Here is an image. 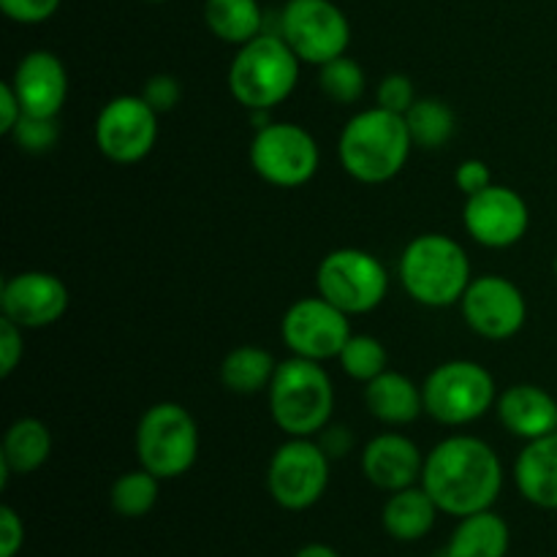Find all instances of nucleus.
I'll use <instances>...</instances> for the list:
<instances>
[{
    "label": "nucleus",
    "instance_id": "ea45409f",
    "mask_svg": "<svg viewBox=\"0 0 557 557\" xmlns=\"http://www.w3.org/2000/svg\"><path fill=\"white\" fill-rule=\"evenodd\" d=\"M147 3H169V0H147Z\"/></svg>",
    "mask_w": 557,
    "mask_h": 557
},
{
    "label": "nucleus",
    "instance_id": "cd10ccee",
    "mask_svg": "<svg viewBox=\"0 0 557 557\" xmlns=\"http://www.w3.org/2000/svg\"><path fill=\"white\" fill-rule=\"evenodd\" d=\"M158 495H161V479L139 466L136 471H125L123 476L114 479L112 490H109V504H112L114 515L125 517V520H139L156 509Z\"/></svg>",
    "mask_w": 557,
    "mask_h": 557
},
{
    "label": "nucleus",
    "instance_id": "a19ab883",
    "mask_svg": "<svg viewBox=\"0 0 557 557\" xmlns=\"http://www.w3.org/2000/svg\"><path fill=\"white\" fill-rule=\"evenodd\" d=\"M555 277H557V256H555Z\"/></svg>",
    "mask_w": 557,
    "mask_h": 557
},
{
    "label": "nucleus",
    "instance_id": "bb28decb",
    "mask_svg": "<svg viewBox=\"0 0 557 557\" xmlns=\"http://www.w3.org/2000/svg\"><path fill=\"white\" fill-rule=\"evenodd\" d=\"M403 117H406L413 147L419 150H441L449 145L457 131L455 112L441 98H417V103Z\"/></svg>",
    "mask_w": 557,
    "mask_h": 557
},
{
    "label": "nucleus",
    "instance_id": "b1692460",
    "mask_svg": "<svg viewBox=\"0 0 557 557\" xmlns=\"http://www.w3.org/2000/svg\"><path fill=\"white\" fill-rule=\"evenodd\" d=\"M52 457V433L47 424L36 417H22L5 430L3 446H0V462L14 476H27L44 468Z\"/></svg>",
    "mask_w": 557,
    "mask_h": 557
},
{
    "label": "nucleus",
    "instance_id": "412c9836",
    "mask_svg": "<svg viewBox=\"0 0 557 557\" xmlns=\"http://www.w3.org/2000/svg\"><path fill=\"white\" fill-rule=\"evenodd\" d=\"M364 406L381 424L406 428L424 413L422 386L413 384L406 373L386 370L379 379L364 384Z\"/></svg>",
    "mask_w": 557,
    "mask_h": 557
},
{
    "label": "nucleus",
    "instance_id": "473e14b6",
    "mask_svg": "<svg viewBox=\"0 0 557 557\" xmlns=\"http://www.w3.org/2000/svg\"><path fill=\"white\" fill-rule=\"evenodd\" d=\"M63 0H0V9L16 25H41L58 14Z\"/></svg>",
    "mask_w": 557,
    "mask_h": 557
},
{
    "label": "nucleus",
    "instance_id": "393cba45",
    "mask_svg": "<svg viewBox=\"0 0 557 557\" xmlns=\"http://www.w3.org/2000/svg\"><path fill=\"white\" fill-rule=\"evenodd\" d=\"M205 22L218 41L232 47H243L264 33L259 0H205Z\"/></svg>",
    "mask_w": 557,
    "mask_h": 557
},
{
    "label": "nucleus",
    "instance_id": "7ed1b4c3",
    "mask_svg": "<svg viewBox=\"0 0 557 557\" xmlns=\"http://www.w3.org/2000/svg\"><path fill=\"white\" fill-rule=\"evenodd\" d=\"M397 275L413 302L433 310L460 305L462 294L473 281L466 248L441 232L413 237L400 253Z\"/></svg>",
    "mask_w": 557,
    "mask_h": 557
},
{
    "label": "nucleus",
    "instance_id": "a211bd4d",
    "mask_svg": "<svg viewBox=\"0 0 557 557\" xmlns=\"http://www.w3.org/2000/svg\"><path fill=\"white\" fill-rule=\"evenodd\" d=\"M359 468L375 490L397 493L422 482L424 455L408 435L381 433L364 444Z\"/></svg>",
    "mask_w": 557,
    "mask_h": 557
},
{
    "label": "nucleus",
    "instance_id": "20e7f679",
    "mask_svg": "<svg viewBox=\"0 0 557 557\" xmlns=\"http://www.w3.org/2000/svg\"><path fill=\"white\" fill-rule=\"evenodd\" d=\"M272 422L288 438H315L324 433L335 413V384L321 362L288 357L267 389Z\"/></svg>",
    "mask_w": 557,
    "mask_h": 557
},
{
    "label": "nucleus",
    "instance_id": "f03ea898",
    "mask_svg": "<svg viewBox=\"0 0 557 557\" xmlns=\"http://www.w3.org/2000/svg\"><path fill=\"white\" fill-rule=\"evenodd\" d=\"M413 139L403 114L370 107L348 117L337 139V158L348 177L364 185H384L406 169Z\"/></svg>",
    "mask_w": 557,
    "mask_h": 557
},
{
    "label": "nucleus",
    "instance_id": "0eeeda50",
    "mask_svg": "<svg viewBox=\"0 0 557 557\" xmlns=\"http://www.w3.org/2000/svg\"><path fill=\"white\" fill-rule=\"evenodd\" d=\"M424 413L444 428H462L487 417L498 403L493 373L473 359L438 364L422 384Z\"/></svg>",
    "mask_w": 557,
    "mask_h": 557
},
{
    "label": "nucleus",
    "instance_id": "5701e85b",
    "mask_svg": "<svg viewBox=\"0 0 557 557\" xmlns=\"http://www.w3.org/2000/svg\"><path fill=\"white\" fill-rule=\"evenodd\" d=\"M511 549L509 522L498 511H476L457 520L444 557H506Z\"/></svg>",
    "mask_w": 557,
    "mask_h": 557
},
{
    "label": "nucleus",
    "instance_id": "7c9ffc66",
    "mask_svg": "<svg viewBox=\"0 0 557 557\" xmlns=\"http://www.w3.org/2000/svg\"><path fill=\"white\" fill-rule=\"evenodd\" d=\"M9 139L14 141L22 152H30V156H44V152L52 150L60 139L58 117H36V114H22V120L16 123V128L11 131Z\"/></svg>",
    "mask_w": 557,
    "mask_h": 557
},
{
    "label": "nucleus",
    "instance_id": "e433bc0d",
    "mask_svg": "<svg viewBox=\"0 0 557 557\" xmlns=\"http://www.w3.org/2000/svg\"><path fill=\"white\" fill-rule=\"evenodd\" d=\"M455 185L462 190V194H466V199H468V196L479 194V190H484L493 185V172H490L487 163L479 161V158H466V161L457 166Z\"/></svg>",
    "mask_w": 557,
    "mask_h": 557
},
{
    "label": "nucleus",
    "instance_id": "f257e3e1",
    "mask_svg": "<svg viewBox=\"0 0 557 557\" xmlns=\"http://www.w3.org/2000/svg\"><path fill=\"white\" fill-rule=\"evenodd\" d=\"M422 484L441 515L468 517L493 509L504 490V462L476 435H449L424 455Z\"/></svg>",
    "mask_w": 557,
    "mask_h": 557
},
{
    "label": "nucleus",
    "instance_id": "dca6fc26",
    "mask_svg": "<svg viewBox=\"0 0 557 557\" xmlns=\"http://www.w3.org/2000/svg\"><path fill=\"white\" fill-rule=\"evenodd\" d=\"M71 305L69 286L44 270L16 272L0 288V310L22 330H44L58 324Z\"/></svg>",
    "mask_w": 557,
    "mask_h": 557
},
{
    "label": "nucleus",
    "instance_id": "39448f33",
    "mask_svg": "<svg viewBox=\"0 0 557 557\" xmlns=\"http://www.w3.org/2000/svg\"><path fill=\"white\" fill-rule=\"evenodd\" d=\"M299 69L302 60L281 33H261L237 47L226 76L228 92L248 112H272L297 90Z\"/></svg>",
    "mask_w": 557,
    "mask_h": 557
},
{
    "label": "nucleus",
    "instance_id": "423d86ee",
    "mask_svg": "<svg viewBox=\"0 0 557 557\" xmlns=\"http://www.w3.org/2000/svg\"><path fill=\"white\" fill-rule=\"evenodd\" d=\"M136 457L161 482L180 479L199 460V424L180 403H156L136 424Z\"/></svg>",
    "mask_w": 557,
    "mask_h": 557
},
{
    "label": "nucleus",
    "instance_id": "9b49d317",
    "mask_svg": "<svg viewBox=\"0 0 557 557\" xmlns=\"http://www.w3.org/2000/svg\"><path fill=\"white\" fill-rule=\"evenodd\" d=\"M281 36L302 63L319 69L348 52L351 22L332 0H288L281 11Z\"/></svg>",
    "mask_w": 557,
    "mask_h": 557
},
{
    "label": "nucleus",
    "instance_id": "aec40b11",
    "mask_svg": "<svg viewBox=\"0 0 557 557\" xmlns=\"http://www.w3.org/2000/svg\"><path fill=\"white\" fill-rule=\"evenodd\" d=\"M515 484L522 498L544 511H557V433L528 441L515 460Z\"/></svg>",
    "mask_w": 557,
    "mask_h": 557
},
{
    "label": "nucleus",
    "instance_id": "c85d7f7f",
    "mask_svg": "<svg viewBox=\"0 0 557 557\" xmlns=\"http://www.w3.org/2000/svg\"><path fill=\"white\" fill-rule=\"evenodd\" d=\"M319 90L332 103L351 107V103L362 101L364 92H368V76H364V69L357 60L341 54V58L319 65Z\"/></svg>",
    "mask_w": 557,
    "mask_h": 557
},
{
    "label": "nucleus",
    "instance_id": "f3484780",
    "mask_svg": "<svg viewBox=\"0 0 557 557\" xmlns=\"http://www.w3.org/2000/svg\"><path fill=\"white\" fill-rule=\"evenodd\" d=\"M25 114L58 117L69 101V71L65 63L49 49H33L16 63L11 76Z\"/></svg>",
    "mask_w": 557,
    "mask_h": 557
},
{
    "label": "nucleus",
    "instance_id": "f704fd0d",
    "mask_svg": "<svg viewBox=\"0 0 557 557\" xmlns=\"http://www.w3.org/2000/svg\"><path fill=\"white\" fill-rule=\"evenodd\" d=\"M22 326L14 324L11 319H0V375L9 379L16 368H20L22 357H25V337H22Z\"/></svg>",
    "mask_w": 557,
    "mask_h": 557
},
{
    "label": "nucleus",
    "instance_id": "4be33fe9",
    "mask_svg": "<svg viewBox=\"0 0 557 557\" xmlns=\"http://www.w3.org/2000/svg\"><path fill=\"white\" fill-rule=\"evenodd\" d=\"M438 515L441 509L435 506V500L430 498L428 490H424L422 484H413V487L389 493L384 509H381V528H384L386 536H392L395 542H422V539L430 536V531L435 528Z\"/></svg>",
    "mask_w": 557,
    "mask_h": 557
},
{
    "label": "nucleus",
    "instance_id": "c756f323",
    "mask_svg": "<svg viewBox=\"0 0 557 557\" xmlns=\"http://www.w3.org/2000/svg\"><path fill=\"white\" fill-rule=\"evenodd\" d=\"M337 362H341L343 373L348 379L359 381V384H370V381L389 370V351H386V346L379 337L351 335L346 346H343Z\"/></svg>",
    "mask_w": 557,
    "mask_h": 557
},
{
    "label": "nucleus",
    "instance_id": "ddd939ff",
    "mask_svg": "<svg viewBox=\"0 0 557 557\" xmlns=\"http://www.w3.org/2000/svg\"><path fill=\"white\" fill-rule=\"evenodd\" d=\"M351 315L343 313L341 308L324 299L302 297L283 313L281 337L294 357L313 359L324 364L326 359L341 357L343 346L351 337Z\"/></svg>",
    "mask_w": 557,
    "mask_h": 557
},
{
    "label": "nucleus",
    "instance_id": "72a5a7b5",
    "mask_svg": "<svg viewBox=\"0 0 557 557\" xmlns=\"http://www.w3.org/2000/svg\"><path fill=\"white\" fill-rule=\"evenodd\" d=\"M139 96L145 98V101L150 103L158 114H166V112H172V109L180 103V98H183V87H180L177 76L156 74L145 82V87H141Z\"/></svg>",
    "mask_w": 557,
    "mask_h": 557
},
{
    "label": "nucleus",
    "instance_id": "1a4fd4ad",
    "mask_svg": "<svg viewBox=\"0 0 557 557\" xmlns=\"http://www.w3.org/2000/svg\"><path fill=\"white\" fill-rule=\"evenodd\" d=\"M321 163L319 141L308 128L286 120L256 128L250 141V166L275 188H302L315 177Z\"/></svg>",
    "mask_w": 557,
    "mask_h": 557
},
{
    "label": "nucleus",
    "instance_id": "c9c22d12",
    "mask_svg": "<svg viewBox=\"0 0 557 557\" xmlns=\"http://www.w3.org/2000/svg\"><path fill=\"white\" fill-rule=\"evenodd\" d=\"M25 547V522L11 506H0V557H16Z\"/></svg>",
    "mask_w": 557,
    "mask_h": 557
},
{
    "label": "nucleus",
    "instance_id": "9d476101",
    "mask_svg": "<svg viewBox=\"0 0 557 557\" xmlns=\"http://www.w3.org/2000/svg\"><path fill=\"white\" fill-rule=\"evenodd\" d=\"M330 460L324 446L313 438H288L267 466L270 498L286 511H308L330 487Z\"/></svg>",
    "mask_w": 557,
    "mask_h": 557
},
{
    "label": "nucleus",
    "instance_id": "2eb2a0df",
    "mask_svg": "<svg viewBox=\"0 0 557 557\" xmlns=\"http://www.w3.org/2000/svg\"><path fill=\"white\" fill-rule=\"evenodd\" d=\"M462 226L482 248L506 250L522 243L531 226L528 201L509 185H490L468 196L462 207Z\"/></svg>",
    "mask_w": 557,
    "mask_h": 557
},
{
    "label": "nucleus",
    "instance_id": "a878e982",
    "mask_svg": "<svg viewBox=\"0 0 557 557\" xmlns=\"http://www.w3.org/2000/svg\"><path fill=\"white\" fill-rule=\"evenodd\" d=\"M277 359L267 348L239 346L228 351L221 362V384L232 395H259L270 389L272 379L277 373Z\"/></svg>",
    "mask_w": 557,
    "mask_h": 557
},
{
    "label": "nucleus",
    "instance_id": "4c0bfd02",
    "mask_svg": "<svg viewBox=\"0 0 557 557\" xmlns=\"http://www.w3.org/2000/svg\"><path fill=\"white\" fill-rule=\"evenodd\" d=\"M22 114H25V109H22L20 96H16L11 79H5L3 85H0V134L9 136L11 131L16 128V123L22 120Z\"/></svg>",
    "mask_w": 557,
    "mask_h": 557
},
{
    "label": "nucleus",
    "instance_id": "58836bf2",
    "mask_svg": "<svg viewBox=\"0 0 557 557\" xmlns=\"http://www.w3.org/2000/svg\"><path fill=\"white\" fill-rule=\"evenodd\" d=\"M294 557H341V553L324 542H310L305 544V547H299L297 553H294Z\"/></svg>",
    "mask_w": 557,
    "mask_h": 557
},
{
    "label": "nucleus",
    "instance_id": "4468645a",
    "mask_svg": "<svg viewBox=\"0 0 557 557\" xmlns=\"http://www.w3.org/2000/svg\"><path fill=\"white\" fill-rule=\"evenodd\" d=\"M468 330L484 341H511L528 321V299L515 281L504 275H479L460 299Z\"/></svg>",
    "mask_w": 557,
    "mask_h": 557
},
{
    "label": "nucleus",
    "instance_id": "6ab92c4d",
    "mask_svg": "<svg viewBox=\"0 0 557 557\" xmlns=\"http://www.w3.org/2000/svg\"><path fill=\"white\" fill-rule=\"evenodd\" d=\"M495 411L500 424L525 444L557 433V400L536 384L506 386L498 395Z\"/></svg>",
    "mask_w": 557,
    "mask_h": 557
},
{
    "label": "nucleus",
    "instance_id": "6e6552de",
    "mask_svg": "<svg viewBox=\"0 0 557 557\" xmlns=\"http://www.w3.org/2000/svg\"><path fill=\"white\" fill-rule=\"evenodd\" d=\"M315 288L343 313L364 315L384 305L389 294V272L370 250L337 248L321 259Z\"/></svg>",
    "mask_w": 557,
    "mask_h": 557
},
{
    "label": "nucleus",
    "instance_id": "f8f14e48",
    "mask_svg": "<svg viewBox=\"0 0 557 557\" xmlns=\"http://www.w3.org/2000/svg\"><path fill=\"white\" fill-rule=\"evenodd\" d=\"M161 114L141 96H114L96 117V147L120 166L139 163L156 150Z\"/></svg>",
    "mask_w": 557,
    "mask_h": 557
},
{
    "label": "nucleus",
    "instance_id": "2f4dec72",
    "mask_svg": "<svg viewBox=\"0 0 557 557\" xmlns=\"http://www.w3.org/2000/svg\"><path fill=\"white\" fill-rule=\"evenodd\" d=\"M417 98L413 79L406 74H386L375 87V107L386 109V112L406 114L417 103Z\"/></svg>",
    "mask_w": 557,
    "mask_h": 557
}]
</instances>
